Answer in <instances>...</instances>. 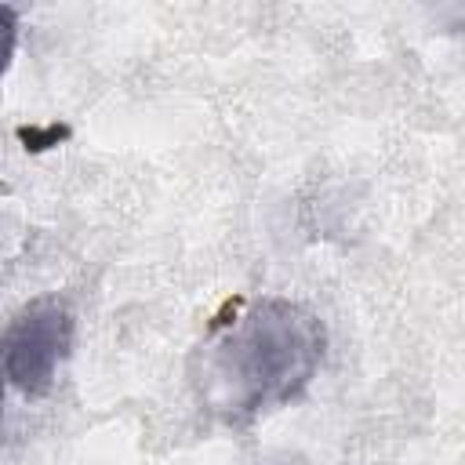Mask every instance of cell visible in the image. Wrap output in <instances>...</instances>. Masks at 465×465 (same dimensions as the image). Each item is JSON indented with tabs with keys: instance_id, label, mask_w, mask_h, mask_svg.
Wrapping results in <instances>:
<instances>
[{
	"instance_id": "7a4b0ae2",
	"label": "cell",
	"mask_w": 465,
	"mask_h": 465,
	"mask_svg": "<svg viewBox=\"0 0 465 465\" xmlns=\"http://www.w3.org/2000/svg\"><path fill=\"white\" fill-rule=\"evenodd\" d=\"M73 309L58 294L33 298L4 331V378L25 400L54 389V378L73 349Z\"/></svg>"
},
{
	"instance_id": "6da1fadb",
	"label": "cell",
	"mask_w": 465,
	"mask_h": 465,
	"mask_svg": "<svg viewBox=\"0 0 465 465\" xmlns=\"http://www.w3.org/2000/svg\"><path fill=\"white\" fill-rule=\"evenodd\" d=\"M327 352L323 320L291 298H243L214 320L189 360L196 403L229 429L294 403L320 374Z\"/></svg>"
}]
</instances>
